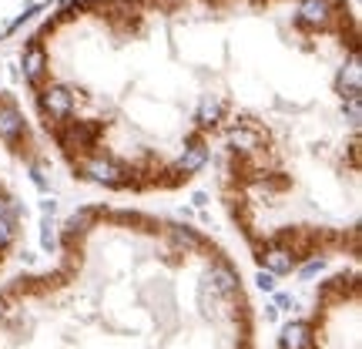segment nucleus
Here are the masks:
<instances>
[{"mask_svg": "<svg viewBox=\"0 0 362 349\" xmlns=\"http://www.w3.org/2000/svg\"><path fill=\"white\" fill-rule=\"evenodd\" d=\"M359 323V272L329 275L305 319H292L279 336V349H356Z\"/></svg>", "mask_w": 362, "mask_h": 349, "instance_id": "3", "label": "nucleus"}, {"mask_svg": "<svg viewBox=\"0 0 362 349\" xmlns=\"http://www.w3.org/2000/svg\"><path fill=\"white\" fill-rule=\"evenodd\" d=\"M78 185L151 198L215 171L269 275L359 256V17L349 0H71L21 51Z\"/></svg>", "mask_w": 362, "mask_h": 349, "instance_id": "1", "label": "nucleus"}, {"mask_svg": "<svg viewBox=\"0 0 362 349\" xmlns=\"http://www.w3.org/2000/svg\"><path fill=\"white\" fill-rule=\"evenodd\" d=\"M24 232H27L24 198L13 188V181L0 171V272L13 259V252L24 246Z\"/></svg>", "mask_w": 362, "mask_h": 349, "instance_id": "4", "label": "nucleus"}, {"mask_svg": "<svg viewBox=\"0 0 362 349\" xmlns=\"http://www.w3.org/2000/svg\"><path fill=\"white\" fill-rule=\"evenodd\" d=\"M0 349H255L232 256L188 222L94 202L54 262L0 285Z\"/></svg>", "mask_w": 362, "mask_h": 349, "instance_id": "2", "label": "nucleus"}]
</instances>
